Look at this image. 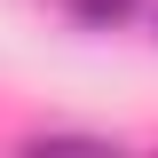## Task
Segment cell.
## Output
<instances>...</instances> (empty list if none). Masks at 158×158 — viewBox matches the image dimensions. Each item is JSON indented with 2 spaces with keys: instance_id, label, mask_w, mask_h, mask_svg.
Wrapping results in <instances>:
<instances>
[{
  "instance_id": "1",
  "label": "cell",
  "mask_w": 158,
  "mask_h": 158,
  "mask_svg": "<svg viewBox=\"0 0 158 158\" xmlns=\"http://www.w3.org/2000/svg\"><path fill=\"white\" fill-rule=\"evenodd\" d=\"M135 8H142V0H71V16L87 24V32H118Z\"/></svg>"
}]
</instances>
